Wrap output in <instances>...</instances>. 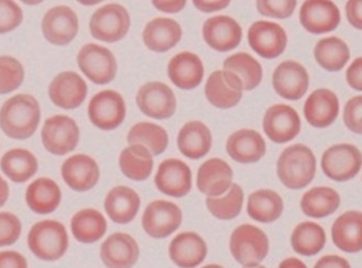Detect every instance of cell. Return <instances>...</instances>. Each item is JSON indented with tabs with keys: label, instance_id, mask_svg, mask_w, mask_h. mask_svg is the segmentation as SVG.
I'll return each instance as SVG.
<instances>
[{
	"label": "cell",
	"instance_id": "6da1fadb",
	"mask_svg": "<svg viewBox=\"0 0 362 268\" xmlns=\"http://www.w3.org/2000/svg\"><path fill=\"white\" fill-rule=\"evenodd\" d=\"M40 119V106L31 95H17L8 99L0 110V128L11 139L33 137Z\"/></svg>",
	"mask_w": 362,
	"mask_h": 268
},
{
	"label": "cell",
	"instance_id": "7a4b0ae2",
	"mask_svg": "<svg viewBox=\"0 0 362 268\" xmlns=\"http://www.w3.org/2000/svg\"><path fill=\"white\" fill-rule=\"evenodd\" d=\"M276 171L284 186L290 189L304 188L315 177V155L306 145H292L279 157Z\"/></svg>",
	"mask_w": 362,
	"mask_h": 268
},
{
	"label": "cell",
	"instance_id": "3957f363",
	"mask_svg": "<svg viewBox=\"0 0 362 268\" xmlns=\"http://www.w3.org/2000/svg\"><path fill=\"white\" fill-rule=\"evenodd\" d=\"M28 245L30 251L42 261H57L69 248L66 229L61 222L54 220L37 222L29 232Z\"/></svg>",
	"mask_w": 362,
	"mask_h": 268
},
{
	"label": "cell",
	"instance_id": "277c9868",
	"mask_svg": "<svg viewBox=\"0 0 362 268\" xmlns=\"http://www.w3.org/2000/svg\"><path fill=\"white\" fill-rule=\"evenodd\" d=\"M230 252L240 265L256 267L268 255V236L257 226L243 224L231 234Z\"/></svg>",
	"mask_w": 362,
	"mask_h": 268
},
{
	"label": "cell",
	"instance_id": "5b68a950",
	"mask_svg": "<svg viewBox=\"0 0 362 268\" xmlns=\"http://www.w3.org/2000/svg\"><path fill=\"white\" fill-rule=\"evenodd\" d=\"M90 29L97 40L107 43L118 42L129 31V13L119 4L103 6L92 16Z\"/></svg>",
	"mask_w": 362,
	"mask_h": 268
},
{
	"label": "cell",
	"instance_id": "8992f818",
	"mask_svg": "<svg viewBox=\"0 0 362 268\" xmlns=\"http://www.w3.org/2000/svg\"><path fill=\"white\" fill-rule=\"evenodd\" d=\"M77 64L94 84H110L116 78L117 61L107 47L94 43L84 45L77 55Z\"/></svg>",
	"mask_w": 362,
	"mask_h": 268
},
{
	"label": "cell",
	"instance_id": "52a82bcc",
	"mask_svg": "<svg viewBox=\"0 0 362 268\" xmlns=\"http://www.w3.org/2000/svg\"><path fill=\"white\" fill-rule=\"evenodd\" d=\"M41 137L45 149L61 157L74 151L80 140V129L72 118L57 114L45 122Z\"/></svg>",
	"mask_w": 362,
	"mask_h": 268
},
{
	"label": "cell",
	"instance_id": "ba28073f",
	"mask_svg": "<svg viewBox=\"0 0 362 268\" xmlns=\"http://www.w3.org/2000/svg\"><path fill=\"white\" fill-rule=\"evenodd\" d=\"M361 166V152L347 143L329 147L322 157V171L332 181H350L359 173Z\"/></svg>",
	"mask_w": 362,
	"mask_h": 268
},
{
	"label": "cell",
	"instance_id": "9c48e42d",
	"mask_svg": "<svg viewBox=\"0 0 362 268\" xmlns=\"http://www.w3.org/2000/svg\"><path fill=\"white\" fill-rule=\"evenodd\" d=\"M88 117L98 129H117L126 117V104L122 95L115 90H103L95 95L88 104Z\"/></svg>",
	"mask_w": 362,
	"mask_h": 268
},
{
	"label": "cell",
	"instance_id": "30bf717a",
	"mask_svg": "<svg viewBox=\"0 0 362 268\" xmlns=\"http://www.w3.org/2000/svg\"><path fill=\"white\" fill-rule=\"evenodd\" d=\"M181 209L173 202L156 200L144 210L142 226L151 238H163L171 236L182 224Z\"/></svg>",
	"mask_w": 362,
	"mask_h": 268
},
{
	"label": "cell",
	"instance_id": "8fae6325",
	"mask_svg": "<svg viewBox=\"0 0 362 268\" xmlns=\"http://www.w3.org/2000/svg\"><path fill=\"white\" fill-rule=\"evenodd\" d=\"M136 104L142 114L153 119H169L176 109L173 90L160 82L144 85L136 95Z\"/></svg>",
	"mask_w": 362,
	"mask_h": 268
},
{
	"label": "cell",
	"instance_id": "7c38bea8",
	"mask_svg": "<svg viewBox=\"0 0 362 268\" xmlns=\"http://www.w3.org/2000/svg\"><path fill=\"white\" fill-rule=\"evenodd\" d=\"M248 42L257 54L271 60L286 51L288 35L278 23L257 21L249 29Z\"/></svg>",
	"mask_w": 362,
	"mask_h": 268
},
{
	"label": "cell",
	"instance_id": "4fadbf2b",
	"mask_svg": "<svg viewBox=\"0 0 362 268\" xmlns=\"http://www.w3.org/2000/svg\"><path fill=\"white\" fill-rule=\"evenodd\" d=\"M243 92L240 78L228 70L211 73L205 86L207 100L221 109L237 106L243 98Z\"/></svg>",
	"mask_w": 362,
	"mask_h": 268
},
{
	"label": "cell",
	"instance_id": "5bb4252c",
	"mask_svg": "<svg viewBox=\"0 0 362 268\" xmlns=\"http://www.w3.org/2000/svg\"><path fill=\"white\" fill-rule=\"evenodd\" d=\"M263 130L276 143L292 141L300 131V116L288 104H274L264 114Z\"/></svg>",
	"mask_w": 362,
	"mask_h": 268
},
{
	"label": "cell",
	"instance_id": "9a60e30c",
	"mask_svg": "<svg viewBox=\"0 0 362 268\" xmlns=\"http://www.w3.org/2000/svg\"><path fill=\"white\" fill-rule=\"evenodd\" d=\"M303 27L313 35L335 30L340 23V11L332 0H306L300 11Z\"/></svg>",
	"mask_w": 362,
	"mask_h": 268
},
{
	"label": "cell",
	"instance_id": "2e32d148",
	"mask_svg": "<svg viewBox=\"0 0 362 268\" xmlns=\"http://www.w3.org/2000/svg\"><path fill=\"white\" fill-rule=\"evenodd\" d=\"M42 32L52 44H69L78 32V18L70 7L57 6L43 17Z\"/></svg>",
	"mask_w": 362,
	"mask_h": 268
},
{
	"label": "cell",
	"instance_id": "e0dca14e",
	"mask_svg": "<svg viewBox=\"0 0 362 268\" xmlns=\"http://www.w3.org/2000/svg\"><path fill=\"white\" fill-rule=\"evenodd\" d=\"M204 40L218 52H228L241 42L243 29L228 16H216L207 19L203 25Z\"/></svg>",
	"mask_w": 362,
	"mask_h": 268
},
{
	"label": "cell",
	"instance_id": "ac0fdd59",
	"mask_svg": "<svg viewBox=\"0 0 362 268\" xmlns=\"http://www.w3.org/2000/svg\"><path fill=\"white\" fill-rule=\"evenodd\" d=\"M272 84L281 97L298 100L308 92L310 76L300 63L286 61L281 63L273 73Z\"/></svg>",
	"mask_w": 362,
	"mask_h": 268
},
{
	"label": "cell",
	"instance_id": "d6986e66",
	"mask_svg": "<svg viewBox=\"0 0 362 268\" xmlns=\"http://www.w3.org/2000/svg\"><path fill=\"white\" fill-rule=\"evenodd\" d=\"M156 188L168 196L181 198L192 188V171L189 165L176 159H165L156 173Z\"/></svg>",
	"mask_w": 362,
	"mask_h": 268
},
{
	"label": "cell",
	"instance_id": "ffe728a7",
	"mask_svg": "<svg viewBox=\"0 0 362 268\" xmlns=\"http://www.w3.org/2000/svg\"><path fill=\"white\" fill-rule=\"evenodd\" d=\"M49 95L57 107L75 109L80 107L86 98L87 85L77 73L63 72L51 83Z\"/></svg>",
	"mask_w": 362,
	"mask_h": 268
},
{
	"label": "cell",
	"instance_id": "44dd1931",
	"mask_svg": "<svg viewBox=\"0 0 362 268\" xmlns=\"http://www.w3.org/2000/svg\"><path fill=\"white\" fill-rule=\"evenodd\" d=\"M100 167L88 155L69 157L62 166V177L67 186L75 191H88L100 181Z\"/></svg>",
	"mask_w": 362,
	"mask_h": 268
},
{
	"label": "cell",
	"instance_id": "7402d4cb",
	"mask_svg": "<svg viewBox=\"0 0 362 268\" xmlns=\"http://www.w3.org/2000/svg\"><path fill=\"white\" fill-rule=\"evenodd\" d=\"M233 173L227 162L211 159L199 167L197 188L209 197H219L229 190L233 185Z\"/></svg>",
	"mask_w": 362,
	"mask_h": 268
},
{
	"label": "cell",
	"instance_id": "603a6c76",
	"mask_svg": "<svg viewBox=\"0 0 362 268\" xmlns=\"http://www.w3.org/2000/svg\"><path fill=\"white\" fill-rule=\"evenodd\" d=\"M339 112V100L332 90H315L310 95L304 106L306 120L313 127L318 129L329 127L337 119Z\"/></svg>",
	"mask_w": 362,
	"mask_h": 268
},
{
	"label": "cell",
	"instance_id": "cb8c5ba5",
	"mask_svg": "<svg viewBox=\"0 0 362 268\" xmlns=\"http://www.w3.org/2000/svg\"><path fill=\"white\" fill-rule=\"evenodd\" d=\"M227 153L241 164H251L260 161L266 154V141L259 132L245 129L235 132L227 141Z\"/></svg>",
	"mask_w": 362,
	"mask_h": 268
},
{
	"label": "cell",
	"instance_id": "d4e9b609",
	"mask_svg": "<svg viewBox=\"0 0 362 268\" xmlns=\"http://www.w3.org/2000/svg\"><path fill=\"white\" fill-rule=\"evenodd\" d=\"M100 258L107 267H132L139 258V246L126 233H114L100 248Z\"/></svg>",
	"mask_w": 362,
	"mask_h": 268
},
{
	"label": "cell",
	"instance_id": "484cf974",
	"mask_svg": "<svg viewBox=\"0 0 362 268\" xmlns=\"http://www.w3.org/2000/svg\"><path fill=\"white\" fill-rule=\"evenodd\" d=\"M168 74L176 87L185 90H194L203 80V62L194 53H179L170 61Z\"/></svg>",
	"mask_w": 362,
	"mask_h": 268
},
{
	"label": "cell",
	"instance_id": "4316f807",
	"mask_svg": "<svg viewBox=\"0 0 362 268\" xmlns=\"http://www.w3.org/2000/svg\"><path fill=\"white\" fill-rule=\"evenodd\" d=\"M182 28L170 18H156L144 28L142 37L146 47L156 53L168 52L181 41Z\"/></svg>",
	"mask_w": 362,
	"mask_h": 268
},
{
	"label": "cell",
	"instance_id": "83f0119b",
	"mask_svg": "<svg viewBox=\"0 0 362 268\" xmlns=\"http://www.w3.org/2000/svg\"><path fill=\"white\" fill-rule=\"evenodd\" d=\"M170 257L180 267H197L207 255V245L195 232H183L170 244Z\"/></svg>",
	"mask_w": 362,
	"mask_h": 268
},
{
	"label": "cell",
	"instance_id": "f1b7e54d",
	"mask_svg": "<svg viewBox=\"0 0 362 268\" xmlns=\"http://www.w3.org/2000/svg\"><path fill=\"white\" fill-rule=\"evenodd\" d=\"M139 195L127 186H117L108 193L105 199V210L116 224H129L139 212Z\"/></svg>",
	"mask_w": 362,
	"mask_h": 268
},
{
	"label": "cell",
	"instance_id": "f546056e",
	"mask_svg": "<svg viewBox=\"0 0 362 268\" xmlns=\"http://www.w3.org/2000/svg\"><path fill=\"white\" fill-rule=\"evenodd\" d=\"M332 241L346 253L362 251V212H348L334 222Z\"/></svg>",
	"mask_w": 362,
	"mask_h": 268
},
{
	"label": "cell",
	"instance_id": "4dcf8cb0",
	"mask_svg": "<svg viewBox=\"0 0 362 268\" xmlns=\"http://www.w3.org/2000/svg\"><path fill=\"white\" fill-rule=\"evenodd\" d=\"M211 133L201 121H191L184 124L177 137V147L184 157L199 159L211 151Z\"/></svg>",
	"mask_w": 362,
	"mask_h": 268
},
{
	"label": "cell",
	"instance_id": "1f68e13d",
	"mask_svg": "<svg viewBox=\"0 0 362 268\" xmlns=\"http://www.w3.org/2000/svg\"><path fill=\"white\" fill-rule=\"evenodd\" d=\"M62 198L61 189L54 181L50 178H37L28 187L25 201L33 212L47 214L54 212Z\"/></svg>",
	"mask_w": 362,
	"mask_h": 268
},
{
	"label": "cell",
	"instance_id": "d6a6232c",
	"mask_svg": "<svg viewBox=\"0 0 362 268\" xmlns=\"http://www.w3.org/2000/svg\"><path fill=\"white\" fill-rule=\"evenodd\" d=\"M119 166L122 174L136 181L149 178L153 169L152 153L141 145H130L122 152Z\"/></svg>",
	"mask_w": 362,
	"mask_h": 268
},
{
	"label": "cell",
	"instance_id": "836d02e7",
	"mask_svg": "<svg viewBox=\"0 0 362 268\" xmlns=\"http://www.w3.org/2000/svg\"><path fill=\"white\" fill-rule=\"evenodd\" d=\"M72 233L81 243H95L107 231V221L95 209H83L74 214L71 222Z\"/></svg>",
	"mask_w": 362,
	"mask_h": 268
},
{
	"label": "cell",
	"instance_id": "e575fe53",
	"mask_svg": "<svg viewBox=\"0 0 362 268\" xmlns=\"http://www.w3.org/2000/svg\"><path fill=\"white\" fill-rule=\"evenodd\" d=\"M283 208L284 205L280 195L269 189H261L249 196L247 212L253 220L271 224L280 218Z\"/></svg>",
	"mask_w": 362,
	"mask_h": 268
},
{
	"label": "cell",
	"instance_id": "d590c367",
	"mask_svg": "<svg viewBox=\"0 0 362 268\" xmlns=\"http://www.w3.org/2000/svg\"><path fill=\"white\" fill-rule=\"evenodd\" d=\"M340 196L330 187H315L305 193L300 200L303 212L310 218L322 219L337 210Z\"/></svg>",
	"mask_w": 362,
	"mask_h": 268
},
{
	"label": "cell",
	"instance_id": "8d00e7d4",
	"mask_svg": "<svg viewBox=\"0 0 362 268\" xmlns=\"http://www.w3.org/2000/svg\"><path fill=\"white\" fill-rule=\"evenodd\" d=\"M4 174L15 183H25L37 171V161L31 152L15 149L7 152L0 161Z\"/></svg>",
	"mask_w": 362,
	"mask_h": 268
},
{
	"label": "cell",
	"instance_id": "74e56055",
	"mask_svg": "<svg viewBox=\"0 0 362 268\" xmlns=\"http://www.w3.org/2000/svg\"><path fill=\"white\" fill-rule=\"evenodd\" d=\"M316 62L329 72L342 70L350 59L349 49L341 39L326 37L316 44L314 50Z\"/></svg>",
	"mask_w": 362,
	"mask_h": 268
},
{
	"label": "cell",
	"instance_id": "f35d334b",
	"mask_svg": "<svg viewBox=\"0 0 362 268\" xmlns=\"http://www.w3.org/2000/svg\"><path fill=\"white\" fill-rule=\"evenodd\" d=\"M291 243L293 250L300 255H316L325 246V231L317 224L303 222L294 229L291 236Z\"/></svg>",
	"mask_w": 362,
	"mask_h": 268
},
{
	"label": "cell",
	"instance_id": "ab89813d",
	"mask_svg": "<svg viewBox=\"0 0 362 268\" xmlns=\"http://www.w3.org/2000/svg\"><path fill=\"white\" fill-rule=\"evenodd\" d=\"M127 141L129 145H144L151 152L152 155H160L169 145V135L158 124L139 122L130 129Z\"/></svg>",
	"mask_w": 362,
	"mask_h": 268
},
{
	"label": "cell",
	"instance_id": "60d3db41",
	"mask_svg": "<svg viewBox=\"0 0 362 268\" xmlns=\"http://www.w3.org/2000/svg\"><path fill=\"white\" fill-rule=\"evenodd\" d=\"M223 70L231 71L240 78L243 90H255L262 80V66L248 53H236L227 57Z\"/></svg>",
	"mask_w": 362,
	"mask_h": 268
},
{
	"label": "cell",
	"instance_id": "b9f144b4",
	"mask_svg": "<svg viewBox=\"0 0 362 268\" xmlns=\"http://www.w3.org/2000/svg\"><path fill=\"white\" fill-rule=\"evenodd\" d=\"M243 191L237 184L231 185L228 194L223 198L209 197L206 206L214 217L221 220H231L239 216L243 209Z\"/></svg>",
	"mask_w": 362,
	"mask_h": 268
},
{
	"label": "cell",
	"instance_id": "7bdbcfd3",
	"mask_svg": "<svg viewBox=\"0 0 362 268\" xmlns=\"http://www.w3.org/2000/svg\"><path fill=\"white\" fill-rule=\"evenodd\" d=\"M25 80V70L17 59L0 56V95L9 94L21 87Z\"/></svg>",
	"mask_w": 362,
	"mask_h": 268
},
{
	"label": "cell",
	"instance_id": "ee69618b",
	"mask_svg": "<svg viewBox=\"0 0 362 268\" xmlns=\"http://www.w3.org/2000/svg\"><path fill=\"white\" fill-rule=\"evenodd\" d=\"M298 0H257V9L264 17L286 19L296 11Z\"/></svg>",
	"mask_w": 362,
	"mask_h": 268
},
{
	"label": "cell",
	"instance_id": "f6af8a7d",
	"mask_svg": "<svg viewBox=\"0 0 362 268\" xmlns=\"http://www.w3.org/2000/svg\"><path fill=\"white\" fill-rule=\"evenodd\" d=\"M23 20V11L13 0H0V35L15 30Z\"/></svg>",
	"mask_w": 362,
	"mask_h": 268
},
{
	"label": "cell",
	"instance_id": "bcb514c9",
	"mask_svg": "<svg viewBox=\"0 0 362 268\" xmlns=\"http://www.w3.org/2000/svg\"><path fill=\"white\" fill-rule=\"evenodd\" d=\"M21 220L11 212H0V248L13 245L21 238Z\"/></svg>",
	"mask_w": 362,
	"mask_h": 268
},
{
	"label": "cell",
	"instance_id": "7dc6e473",
	"mask_svg": "<svg viewBox=\"0 0 362 268\" xmlns=\"http://www.w3.org/2000/svg\"><path fill=\"white\" fill-rule=\"evenodd\" d=\"M344 122L350 131L362 134V96L348 100L344 110Z\"/></svg>",
	"mask_w": 362,
	"mask_h": 268
},
{
	"label": "cell",
	"instance_id": "c3c4849f",
	"mask_svg": "<svg viewBox=\"0 0 362 268\" xmlns=\"http://www.w3.org/2000/svg\"><path fill=\"white\" fill-rule=\"evenodd\" d=\"M346 15L352 27L362 30V0H348Z\"/></svg>",
	"mask_w": 362,
	"mask_h": 268
},
{
	"label": "cell",
	"instance_id": "681fc988",
	"mask_svg": "<svg viewBox=\"0 0 362 268\" xmlns=\"http://www.w3.org/2000/svg\"><path fill=\"white\" fill-rule=\"evenodd\" d=\"M346 78L350 87L362 92V57H358L352 62L347 70Z\"/></svg>",
	"mask_w": 362,
	"mask_h": 268
},
{
	"label": "cell",
	"instance_id": "f907efd6",
	"mask_svg": "<svg viewBox=\"0 0 362 268\" xmlns=\"http://www.w3.org/2000/svg\"><path fill=\"white\" fill-rule=\"evenodd\" d=\"M27 260L15 251L0 252V268H25Z\"/></svg>",
	"mask_w": 362,
	"mask_h": 268
},
{
	"label": "cell",
	"instance_id": "816d5d0a",
	"mask_svg": "<svg viewBox=\"0 0 362 268\" xmlns=\"http://www.w3.org/2000/svg\"><path fill=\"white\" fill-rule=\"evenodd\" d=\"M231 0H193L195 7L202 13H215L228 7Z\"/></svg>",
	"mask_w": 362,
	"mask_h": 268
},
{
	"label": "cell",
	"instance_id": "f5cc1de1",
	"mask_svg": "<svg viewBox=\"0 0 362 268\" xmlns=\"http://www.w3.org/2000/svg\"><path fill=\"white\" fill-rule=\"evenodd\" d=\"M187 0H152V5L158 11L166 13H177L183 11Z\"/></svg>",
	"mask_w": 362,
	"mask_h": 268
},
{
	"label": "cell",
	"instance_id": "db71d44e",
	"mask_svg": "<svg viewBox=\"0 0 362 268\" xmlns=\"http://www.w3.org/2000/svg\"><path fill=\"white\" fill-rule=\"evenodd\" d=\"M315 267L348 268L350 267V265L349 263L346 261L345 258L340 257V256L337 255H328L320 258V261L316 263Z\"/></svg>",
	"mask_w": 362,
	"mask_h": 268
},
{
	"label": "cell",
	"instance_id": "11a10c76",
	"mask_svg": "<svg viewBox=\"0 0 362 268\" xmlns=\"http://www.w3.org/2000/svg\"><path fill=\"white\" fill-rule=\"evenodd\" d=\"M9 196V187L7 181L0 176V207H3Z\"/></svg>",
	"mask_w": 362,
	"mask_h": 268
},
{
	"label": "cell",
	"instance_id": "9f6ffc18",
	"mask_svg": "<svg viewBox=\"0 0 362 268\" xmlns=\"http://www.w3.org/2000/svg\"><path fill=\"white\" fill-rule=\"evenodd\" d=\"M280 267H306L305 264H303L302 261L298 260V258L291 257L283 261L280 264Z\"/></svg>",
	"mask_w": 362,
	"mask_h": 268
},
{
	"label": "cell",
	"instance_id": "6f0895ef",
	"mask_svg": "<svg viewBox=\"0 0 362 268\" xmlns=\"http://www.w3.org/2000/svg\"><path fill=\"white\" fill-rule=\"evenodd\" d=\"M77 1H78L81 5L95 6L97 5V4L102 3V1H104V0H77Z\"/></svg>",
	"mask_w": 362,
	"mask_h": 268
},
{
	"label": "cell",
	"instance_id": "680465c9",
	"mask_svg": "<svg viewBox=\"0 0 362 268\" xmlns=\"http://www.w3.org/2000/svg\"><path fill=\"white\" fill-rule=\"evenodd\" d=\"M21 1H23V4H25V5L35 6L42 3L45 0H21Z\"/></svg>",
	"mask_w": 362,
	"mask_h": 268
}]
</instances>
